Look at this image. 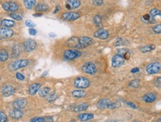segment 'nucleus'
Listing matches in <instances>:
<instances>
[{"mask_svg": "<svg viewBox=\"0 0 161 122\" xmlns=\"http://www.w3.org/2000/svg\"><path fill=\"white\" fill-rule=\"evenodd\" d=\"M97 108L100 110L104 109H117L120 107L121 103L120 102H113L108 98H102L98 101Z\"/></svg>", "mask_w": 161, "mask_h": 122, "instance_id": "obj_1", "label": "nucleus"}, {"mask_svg": "<svg viewBox=\"0 0 161 122\" xmlns=\"http://www.w3.org/2000/svg\"><path fill=\"white\" fill-rule=\"evenodd\" d=\"M28 63L29 61L28 60H16L8 65V69L12 71H15V70L19 69L24 68L25 66H27L28 65Z\"/></svg>", "mask_w": 161, "mask_h": 122, "instance_id": "obj_2", "label": "nucleus"}, {"mask_svg": "<svg viewBox=\"0 0 161 122\" xmlns=\"http://www.w3.org/2000/svg\"><path fill=\"white\" fill-rule=\"evenodd\" d=\"M74 87L78 89H86L90 85V80L85 77H78L74 80Z\"/></svg>", "mask_w": 161, "mask_h": 122, "instance_id": "obj_3", "label": "nucleus"}, {"mask_svg": "<svg viewBox=\"0 0 161 122\" xmlns=\"http://www.w3.org/2000/svg\"><path fill=\"white\" fill-rule=\"evenodd\" d=\"M82 70L83 72L88 75H94L97 72V68L95 65L90 61L85 62L82 66Z\"/></svg>", "mask_w": 161, "mask_h": 122, "instance_id": "obj_4", "label": "nucleus"}, {"mask_svg": "<svg viewBox=\"0 0 161 122\" xmlns=\"http://www.w3.org/2000/svg\"><path fill=\"white\" fill-rule=\"evenodd\" d=\"M82 52L76 49H69L64 51L63 57L66 60H74L82 55Z\"/></svg>", "mask_w": 161, "mask_h": 122, "instance_id": "obj_5", "label": "nucleus"}, {"mask_svg": "<svg viewBox=\"0 0 161 122\" xmlns=\"http://www.w3.org/2000/svg\"><path fill=\"white\" fill-rule=\"evenodd\" d=\"M161 69V64L158 62H154V63H149L146 66V71L149 75H154L157 74Z\"/></svg>", "mask_w": 161, "mask_h": 122, "instance_id": "obj_6", "label": "nucleus"}, {"mask_svg": "<svg viewBox=\"0 0 161 122\" xmlns=\"http://www.w3.org/2000/svg\"><path fill=\"white\" fill-rule=\"evenodd\" d=\"M125 62H126V60L124 59V58L117 54H116L111 58V66L114 68L122 66L123 65H124Z\"/></svg>", "mask_w": 161, "mask_h": 122, "instance_id": "obj_7", "label": "nucleus"}, {"mask_svg": "<svg viewBox=\"0 0 161 122\" xmlns=\"http://www.w3.org/2000/svg\"><path fill=\"white\" fill-rule=\"evenodd\" d=\"M37 42L33 39H27L25 41L23 44L24 51L25 52H30V51H34L37 48Z\"/></svg>", "mask_w": 161, "mask_h": 122, "instance_id": "obj_8", "label": "nucleus"}, {"mask_svg": "<svg viewBox=\"0 0 161 122\" xmlns=\"http://www.w3.org/2000/svg\"><path fill=\"white\" fill-rule=\"evenodd\" d=\"M2 8L7 12L10 13H16L19 9V5L14 2H5L2 4Z\"/></svg>", "mask_w": 161, "mask_h": 122, "instance_id": "obj_9", "label": "nucleus"}, {"mask_svg": "<svg viewBox=\"0 0 161 122\" xmlns=\"http://www.w3.org/2000/svg\"><path fill=\"white\" fill-rule=\"evenodd\" d=\"M80 17V14L77 12H66L62 15V18L64 20L74 21L79 19Z\"/></svg>", "mask_w": 161, "mask_h": 122, "instance_id": "obj_10", "label": "nucleus"}, {"mask_svg": "<svg viewBox=\"0 0 161 122\" xmlns=\"http://www.w3.org/2000/svg\"><path fill=\"white\" fill-rule=\"evenodd\" d=\"M79 48L83 49L88 46H91L93 43V39L89 37H79Z\"/></svg>", "mask_w": 161, "mask_h": 122, "instance_id": "obj_11", "label": "nucleus"}, {"mask_svg": "<svg viewBox=\"0 0 161 122\" xmlns=\"http://www.w3.org/2000/svg\"><path fill=\"white\" fill-rule=\"evenodd\" d=\"M109 34L108 31L105 30L103 28H100L97 31H96L94 34V37L96 38H99L101 40H106L108 37Z\"/></svg>", "mask_w": 161, "mask_h": 122, "instance_id": "obj_12", "label": "nucleus"}, {"mask_svg": "<svg viewBox=\"0 0 161 122\" xmlns=\"http://www.w3.org/2000/svg\"><path fill=\"white\" fill-rule=\"evenodd\" d=\"M0 35L2 39H7V38L11 37L14 35V31L10 28H0Z\"/></svg>", "mask_w": 161, "mask_h": 122, "instance_id": "obj_13", "label": "nucleus"}, {"mask_svg": "<svg viewBox=\"0 0 161 122\" xmlns=\"http://www.w3.org/2000/svg\"><path fill=\"white\" fill-rule=\"evenodd\" d=\"M15 89L10 85H5L2 89V94L4 97H8L14 95L15 92Z\"/></svg>", "mask_w": 161, "mask_h": 122, "instance_id": "obj_14", "label": "nucleus"}, {"mask_svg": "<svg viewBox=\"0 0 161 122\" xmlns=\"http://www.w3.org/2000/svg\"><path fill=\"white\" fill-rule=\"evenodd\" d=\"M27 101L25 98H18L13 103V106L15 109H18V110H22V109L25 108L27 105Z\"/></svg>", "mask_w": 161, "mask_h": 122, "instance_id": "obj_15", "label": "nucleus"}, {"mask_svg": "<svg viewBox=\"0 0 161 122\" xmlns=\"http://www.w3.org/2000/svg\"><path fill=\"white\" fill-rule=\"evenodd\" d=\"M68 47L74 48V49H79V37H71L70 39L68 40L67 42H66Z\"/></svg>", "mask_w": 161, "mask_h": 122, "instance_id": "obj_16", "label": "nucleus"}, {"mask_svg": "<svg viewBox=\"0 0 161 122\" xmlns=\"http://www.w3.org/2000/svg\"><path fill=\"white\" fill-rule=\"evenodd\" d=\"M9 115L12 119H19L20 118L22 117L23 115V112L21 110H18V109H15L14 108L13 110L9 112Z\"/></svg>", "mask_w": 161, "mask_h": 122, "instance_id": "obj_17", "label": "nucleus"}, {"mask_svg": "<svg viewBox=\"0 0 161 122\" xmlns=\"http://www.w3.org/2000/svg\"><path fill=\"white\" fill-rule=\"evenodd\" d=\"M142 100L146 103H153L157 100V95L154 93H152V92L146 94L142 98Z\"/></svg>", "mask_w": 161, "mask_h": 122, "instance_id": "obj_18", "label": "nucleus"}, {"mask_svg": "<svg viewBox=\"0 0 161 122\" xmlns=\"http://www.w3.org/2000/svg\"><path fill=\"white\" fill-rule=\"evenodd\" d=\"M40 87L41 85L39 84V83H32L30 87H29V94H30V95H34L39 90H40Z\"/></svg>", "mask_w": 161, "mask_h": 122, "instance_id": "obj_19", "label": "nucleus"}, {"mask_svg": "<svg viewBox=\"0 0 161 122\" xmlns=\"http://www.w3.org/2000/svg\"><path fill=\"white\" fill-rule=\"evenodd\" d=\"M30 122H54V119L50 116L47 117H35L32 119Z\"/></svg>", "mask_w": 161, "mask_h": 122, "instance_id": "obj_20", "label": "nucleus"}, {"mask_svg": "<svg viewBox=\"0 0 161 122\" xmlns=\"http://www.w3.org/2000/svg\"><path fill=\"white\" fill-rule=\"evenodd\" d=\"M48 10V6L47 4H45V3H38L37 5H36L35 6V10L38 13H40L42 14V12H45L46 10Z\"/></svg>", "mask_w": 161, "mask_h": 122, "instance_id": "obj_21", "label": "nucleus"}, {"mask_svg": "<svg viewBox=\"0 0 161 122\" xmlns=\"http://www.w3.org/2000/svg\"><path fill=\"white\" fill-rule=\"evenodd\" d=\"M93 119H94V115L91 113H82L78 115V119L81 121H86Z\"/></svg>", "mask_w": 161, "mask_h": 122, "instance_id": "obj_22", "label": "nucleus"}, {"mask_svg": "<svg viewBox=\"0 0 161 122\" xmlns=\"http://www.w3.org/2000/svg\"><path fill=\"white\" fill-rule=\"evenodd\" d=\"M89 107V104L88 103H82L79 105L76 106L74 109V112H82V111L86 110Z\"/></svg>", "mask_w": 161, "mask_h": 122, "instance_id": "obj_23", "label": "nucleus"}, {"mask_svg": "<svg viewBox=\"0 0 161 122\" xmlns=\"http://www.w3.org/2000/svg\"><path fill=\"white\" fill-rule=\"evenodd\" d=\"M50 93H51V89L49 87H43L41 88L39 92V95L42 98H46L48 96Z\"/></svg>", "mask_w": 161, "mask_h": 122, "instance_id": "obj_24", "label": "nucleus"}, {"mask_svg": "<svg viewBox=\"0 0 161 122\" xmlns=\"http://www.w3.org/2000/svg\"><path fill=\"white\" fill-rule=\"evenodd\" d=\"M66 4L70 6V9H75L80 6L81 2L79 0H70V1H68Z\"/></svg>", "mask_w": 161, "mask_h": 122, "instance_id": "obj_25", "label": "nucleus"}, {"mask_svg": "<svg viewBox=\"0 0 161 122\" xmlns=\"http://www.w3.org/2000/svg\"><path fill=\"white\" fill-rule=\"evenodd\" d=\"M71 95L74 98H84L86 95V92L83 90H74L71 92Z\"/></svg>", "mask_w": 161, "mask_h": 122, "instance_id": "obj_26", "label": "nucleus"}, {"mask_svg": "<svg viewBox=\"0 0 161 122\" xmlns=\"http://www.w3.org/2000/svg\"><path fill=\"white\" fill-rule=\"evenodd\" d=\"M1 25H2V26L3 28H11L13 26H14L15 22L14 21L10 20V19H5L1 21Z\"/></svg>", "mask_w": 161, "mask_h": 122, "instance_id": "obj_27", "label": "nucleus"}, {"mask_svg": "<svg viewBox=\"0 0 161 122\" xmlns=\"http://www.w3.org/2000/svg\"><path fill=\"white\" fill-rule=\"evenodd\" d=\"M155 45L151 44V45H147V46H144L142 48H140V51L142 53H146V52H150V51H153L155 49Z\"/></svg>", "mask_w": 161, "mask_h": 122, "instance_id": "obj_28", "label": "nucleus"}, {"mask_svg": "<svg viewBox=\"0 0 161 122\" xmlns=\"http://www.w3.org/2000/svg\"><path fill=\"white\" fill-rule=\"evenodd\" d=\"M8 59V52L5 49H2L0 51V60L1 62H5Z\"/></svg>", "mask_w": 161, "mask_h": 122, "instance_id": "obj_29", "label": "nucleus"}, {"mask_svg": "<svg viewBox=\"0 0 161 122\" xmlns=\"http://www.w3.org/2000/svg\"><path fill=\"white\" fill-rule=\"evenodd\" d=\"M24 5L25 7L27 9H31L32 8L34 7V5H35L36 1L35 0H25L24 1Z\"/></svg>", "mask_w": 161, "mask_h": 122, "instance_id": "obj_30", "label": "nucleus"}, {"mask_svg": "<svg viewBox=\"0 0 161 122\" xmlns=\"http://www.w3.org/2000/svg\"><path fill=\"white\" fill-rule=\"evenodd\" d=\"M149 15L151 16L152 18H154V17H157V16L161 17V10L158 8H153L150 10Z\"/></svg>", "mask_w": 161, "mask_h": 122, "instance_id": "obj_31", "label": "nucleus"}, {"mask_svg": "<svg viewBox=\"0 0 161 122\" xmlns=\"http://www.w3.org/2000/svg\"><path fill=\"white\" fill-rule=\"evenodd\" d=\"M140 80L139 79H134L130 81V83H129V87L131 88H138L140 86Z\"/></svg>", "mask_w": 161, "mask_h": 122, "instance_id": "obj_32", "label": "nucleus"}, {"mask_svg": "<svg viewBox=\"0 0 161 122\" xmlns=\"http://www.w3.org/2000/svg\"><path fill=\"white\" fill-rule=\"evenodd\" d=\"M21 49L20 47L19 46H14L13 48V50H12V54H13V57H17L20 54Z\"/></svg>", "mask_w": 161, "mask_h": 122, "instance_id": "obj_33", "label": "nucleus"}, {"mask_svg": "<svg viewBox=\"0 0 161 122\" xmlns=\"http://www.w3.org/2000/svg\"><path fill=\"white\" fill-rule=\"evenodd\" d=\"M10 17L17 21H20L22 19V15L18 14V13H12V14H10Z\"/></svg>", "mask_w": 161, "mask_h": 122, "instance_id": "obj_34", "label": "nucleus"}, {"mask_svg": "<svg viewBox=\"0 0 161 122\" xmlns=\"http://www.w3.org/2000/svg\"><path fill=\"white\" fill-rule=\"evenodd\" d=\"M93 22L95 24L96 26H99L100 25L101 22H102V18H101V16L99 14H97V15L94 16V19H93Z\"/></svg>", "mask_w": 161, "mask_h": 122, "instance_id": "obj_35", "label": "nucleus"}, {"mask_svg": "<svg viewBox=\"0 0 161 122\" xmlns=\"http://www.w3.org/2000/svg\"><path fill=\"white\" fill-rule=\"evenodd\" d=\"M57 98V93H56L55 92H51V93L48 96L47 101L49 102H52V101H54Z\"/></svg>", "mask_w": 161, "mask_h": 122, "instance_id": "obj_36", "label": "nucleus"}, {"mask_svg": "<svg viewBox=\"0 0 161 122\" xmlns=\"http://www.w3.org/2000/svg\"><path fill=\"white\" fill-rule=\"evenodd\" d=\"M152 31L157 34H161V24H158L152 27Z\"/></svg>", "mask_w": 161, "mask_h": 122, "instance_id": "obj_37", "label": "nucleus"}, {"mask_svg": "<svg viewBox=\"0 0 161 122\" xmlns=\"http://www.w3.org/2000/svg\"><path fill=\"white\" fill-rule=\"evenodd\" d=\"M128 51H129V50L128 49H126V48H123V49H119L117 50V54H120L121 56H124L125 54L128 52Z\"/></svg>", "mask_w": 161, "mask_h": 122, "instance_id": "obj_38", "label": "nucleus"}, {"mask_svg": "<svg viewBox=\"0 0 161 122\" xmlns=\"http://www.w3.org/2000/svg\"><path fill=\"white\" fill-rule=\"evenodd\" d=\"M154 84L158 88H161V77H158L154 80Z\"/></svg>", "mask_w": 161, "mask_h": 122, "instance_id": "obj_39", "label": "nucleus"}, {"mask_svg": "<svg viewBox=\"0 0 161 122\" xmlns=\"http://www.w3.org/2000/svg\"><path fill=\"white\" fill-rule=\"evenodd\" d=\"M0 121L1 122H8V118L2 111L0 112Z\"/></svg>", "mask_w": 161, "mask_h": 122, "instance_id": "obj_40", "label": "nucleus"}, {"mask_svg": "<svg viewBox=\"0 0 161 122\" xmlns=\"http://www.w3.org/2000/svg\"><path fill=\"white\" fill-rule=\"evenodd\" d=\"M124 44V40H123V38H117V40H116L115 43H114V46H122V45Z\"/></svg>", "mask_w": 161, "mask_h": 122, "instance_id": "obj_41", "label": "nucleus"}, {"mask_svg": "<svg viewBox=\"0 0 161 122\" xmlns=\"http://www.w3.org/2000/svg\"><path fill=\"white\" fill-rule=\"evenodd\" d=\"M92 3L94 4V5H96V6H100V5H103L104 2H103L102 0H94L92 2Z\"/></svg>", "mask_w": 161, "mask_h": 122, "instance_id": "obj_42", "label": "nucleus"}, {"mask_svg": "<svg viewBox=\"0 0 161 122\" xmlns=\"http://www.w3.org/2000/svg\"><path fill=\"white\" fill-rule=\"evenodd\" d=\"M25 25L29 28H34L35 26V25L34 24V22H32L30 19H28V20L25 21Z\"/></svg>", "mask_w": 161, "mask_h": 122, "instance_id": "obj_43", "label": "nucleus"}, {"mask_svg": "<svg viewBox=\"0 0 161 122\" xmlns=\"http://www.w3.org/2000/svg\"><path fill=\"white\" fill-rule=\"evenodd\" d=\"M16 78H17V79L19 80H25V76H24L22 74H21V73H19V72H17V74H16Z\"/></svg>", "mask_w": 161, "mask_h": 122, "instance_id": "obj_44", "label": "nucleus"}, {"mask_svg": "<svg viewBox=\"0 0 161 122\" xmlns=\"http://www.w3.org/2000/svg\"><path fill=\"white\" fill-rule=\"evenodd\" d=\"M28 33H29V34H30V35L34 36V35H36V34H37V30H36L35 28H29L28 29Z\"/></svg>", "mask_w": 161, "mask_h": 122, "instance_id": "obj_45", "label": "nucleus"}, {"mask_svg": "<svg viewBox=\"0 0 161 122\" xmlns=\"http://www.w3.org/2000/svg\"><path fill=\"white\" fill-rule=\"evenodd\" d=\"M125 103L127 104V105H129V107H132V108H134V109H137V107H136V105L135 104H134V103H131V102H127V101H126Z\"/></svg>", "mask_w": 161, "mask_h": 122, "instance_id": "obj_46", "label": "nucleus"}, {"mask_svg": "<svg viewBox=\"0 0 161 122\" xmlns=\"http://www.w3.org/2000/svg\"><path fill=\"white\" fill-rule=\"evenodd\" d=\"M139 71V68H134L131 71V73H135V72H138Z\"/></svg>", "mask_w": 161, "mask_h": 122, "instance_id": "obj_47", "label": "nucleus"}, {"mask_svg": "<svg viewBox=\"0 0 161 122\" xmlns=\"http://www.w3.org/2000/svg\"><path fill=\"white\" fill-rule=\"evenodd\" d=\"M59 10H60V7H59V6H57V7H56V8H55V10H54V14H56V13H57V12H58V11H59Z\"/></svg>", "mask_w": 161, "mask_h": 122, "instance_id": "obj_48", "label": "nucleus"}, {"mask_svg": "<svg viewBox=\"0 0 161 122\" xmlns=\"http://www.w3.org/2000/svg\"><path fill=\"white\" fill-rule=\"evenodd\" d=\"M33 16H34V17H41V16H42V14H40V13H37V14H33Z\"/></svg>", "mask_w": 161, "mask_h": 122, "instance_id": "obj_49", "label": "nucleus"}, {"mask_svg": "<svg viewBox=\"0 0 161 122\" xmlns=\"http://www.w3.org/2000/svg\"><path fill=\"white\" fill-rule=\"evenodd\" d=\"M49 36H50V37H56L55 34H54V33H50V34H49Z\"/></svg>", "mask_w": 161, "mask_h": 122, "instance_id": "obj_50", "label": "nucleus"}, {"mask_svg": "<svg viewBox=\"0 0 161 122\" xmlns=\"http://www.w3.org/2000/svg\"><path fill=\"white\" fill-rule=\"evenodd\" d=\"M158 122H161V117H160L159 119H158Z\"/></svg>", "mask_w": 161, "mask_h": 122, "instance_id": "obj_51", "label": "nucleus"}, {"mask_svg": "<svg viewBox=\"0 0 161 122\" xmlns=\"http://www.w3.org/2000/svg\"><path fill=\"white\" fill-rule=\"evenodd\" d=\"M133 122H142V121H134Z\"/></svg>", "mask_w": 161, "mask_h": 122, "instance_id": "obj_52", "label": "nucleus"}]
</instances>
